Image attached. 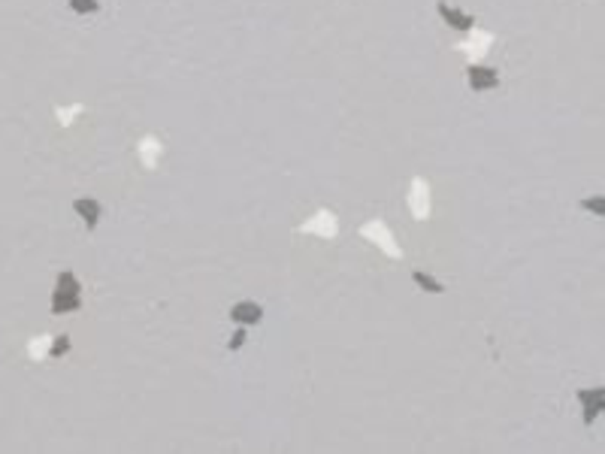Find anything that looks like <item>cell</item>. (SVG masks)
<instances>
[{"mask_svg":"<svg viewBox=\"0 0 605 454\" xmlns=\"http://www.w3.org/2000/svg\"><path fill=\"white\" fill-rule=\"evenodd\" d=\"M79 279L73 273H61L58 276V285H55V294H51V312L64 315V312H76L82 306V297H79Z\"/></svg>","mask_w":605,"mask_h":454,"instance_id":"obj_1","label":"cell"},{"mask_svg":"<svg viewBox=\"0 0 605 454\" xmlns=\"http://www.w3.org/2000/svg\"><path fill=\"white\" fill-rule=\"evenodd\" d=\"M469 88L472 91H487V88H496L499 85V76H496V70H491V67H469Z\"/></svg>","mask_w":605,"mask_h":454,"instance_id":"obj_2","label":"cell"},{"mask_svg":"<svg viewBox=\"0 0 605 454\" xmlns=\"http://www.w3.org/2000/svg\"><path fill=\"white\" fill-rule=\"evenodd\" d=\"M578 400L584 403V421L590 424L602 412V406H605V390L602 388H596V390H578Z\"/></svg>","mask_w":605,"mask_h":454,"instance_id":"obj_3","label":"cell"},{"mask_svg":"<svg viewBox=\"0 0 605 454\" xmlns=\"http://www.w3.org/2000/svg\"><path fill=\"white\" fill-rule=\"evenodd\" d=\"M230 318L236 324H257L264 318V309L257 306V303H236V306L230 309Z\"/></svg>","mask_w":605,"mask_h":454,"instance_id":"obj_4","label":"cell"},{"mask_svg":"<svg viewBox=\"0 0 605 454\" xmlns=\"http://www.w3.org/2000/svg\"><path fill=\"white\" fill-rule=\"evenodd\" d=\"M439 16L451 24V28H457V31H469L472 24H475V19L472 16H466V12H460V9H454V6H448V4H439Z\"/></svg>","mask_w":605,"mask_h":454,"instance_id":"obj_5","label":"cell"},{"mask_svg":"<svg viewBox=\"0 0 605 454\" xmlns=\"http://www.w3.org/2000/svg\"><path fill=\"white\" fill-rule=\"evenodd\" d=\"M73 209H76V216H82V218H85V224L94 231L97 221H100V203H97V200H85V197H79V200H73Z\"/></svg>","mask_w":605,"mask_h":454,"instance_id":"obj_6","label":"cell"},{"mask_svg":"<svg viewBox=\"0 0 605 454\" xmlns=\"http://www.w3.org/2000/svg\"><path fill=\"white\" fill-rule=\"evenodd\" d=\"M411 279H415V282L424 288V291H430V294H442V291H445V288H442L439 282H436V279H430V276H427V273H421V270H415V273H411Z\"/></svg>","mask_w":605,"mask_h":454,"instance_id":"obj_7","label":"cell"},{"mask_svg":"<svg viewBox=\"0 0 605 454\" xmlns=\"http://www.w3.org/2000/svg\"><path fill=\"white\" fill-rule=\"evenodd\" d=\"M70 6H73V12H82V16H85V12H97L100 9L97 0H70Z\"/></svg>","mask_w":605,"mask_h":454,"instance_id":"obj_8","label":"cell"},{"mask_svg":"<svg viewBox=\"0 0 605 454\" xmlns=\"http://www.w3.org/2000/svg\"><path fill=\"white\" fill-rule=\"evenodd\" d=\"M67 351H70V339L67 336H58L55 343H51V355H55V358L58 355H67Z\"/></svg>","mask_w":605,"mask_h":454,"instance_id":"obj_9","label":"cell"},{"mask_svg":"<svg viewBox=\"0 0 605 454\" xmlns=\"http://www.w3.org/2000/svg\"><path fill=\"white\" fill-rule=\"evenodd\" d=\"M581 206H584V209H590V212H596V216H602V212H605V200H602V197H596V200H584Z\"/></svg>","mask_w":605,"mask_h":454,"instance_id":"obj_10","label":"cell"},{"mask_svg":"<svg viewBox=\"0 0 605 454\" xmlns=\"http://www.w3.org/2000/svg\"><path fill=\"white\" fill-rule=\"evenodd\" d=\"M242 343H246V331H236L234 339H230V348H242Z\"/></svg>","mask_w":605,"mask_h":454,"instance_id":"obj_11","label":"cell"}]
</instances>
